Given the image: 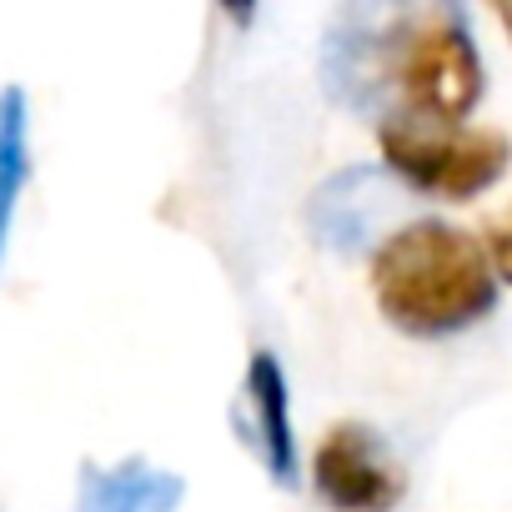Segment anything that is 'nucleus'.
Listing matches in <instances>:
<instances>
[{"mask_svg": "<svg viewBox=\"0 0 512 512\" xmlns=\"http://www.w3.org/2000/svg\"><path fill=\"white\" fill-rule=\"evenodd\" d=\"M317 497L337 512H392L402 502V467L367 422H337L312 457Z\"/></svg>", "mask_w": 512, "mask_h": 512, "instance_id": "5", "label": "nucleus"}, {"mask_svg": "<svg viewBox=\"0 0 512 512\" xmlns=\"http://www.w3.org/2000/svg\"><path fill=\"white\" fill-rule=\"evenodd\" d=\"M412 191L387 171V166H347L337 176H327L312 201H307V226L312 236L337 251V256H362V251H377L397 226V206L407 201Z\"/></svg>", "mask_w": 512, "mask_h": 512, "instance_id": "4", "label": "nucleus"}, {"mask_svg": "<svg viewBox=\"0 0 512 512\" xmlns=\"http://www.w3.org/2000/svg\"><path fill=\"white\" fill-rule=\"evenodd\" d=\"M382 166L412 191L437 201H472L512 166V141L467 121H392L377 126Z\"/></svg>", "mask_w": 512, "mask_h": 512, "instance_id": "3", "label": "nucleus"}, {"mask_svg": "<svg viewBox=\"0 0 512 512\" xmlns=\"http://www.w3.org/2000/svg\"><path fill=\"white\" fill-rule=\"evenodd\" d=\"M497 272L477 231L417 216L372 251V292L382 317L407 337H457L492 317Z\"/></svg>", "mask_w": 512, "mask_h": 512, "instance_id": "2", "label": "nucleus"}, {"mask_svg": "<svg viewBox=\"0 0 512 512\" xmlns=\"http://www.w3.org/2000/svg\"><path fill=\"white\" fill-rule=\"evenodd\" d=\"M492 6V16L502 21V31H507V41H512V0H487Z\"/></svg>", "mask_w": 512, "mask_h": 512, "instance_id": "11", "label": "nucleus"}, {"mask_svg": "<svg viewBox=\"0 0 512 512\" xmlns=\"http://www.w3.org/2000/svg\"><path fill=\"white\" fill-rule=\"evenodd\" d=\"M26 181H31V101L21 86H6L0 91V272H6L11 226Z\"/></svg>", "mask_w": 512, "mask_h": 512, "instance_id": "8", "label": "nucleus"}, {"mask_svg": "<svg viewBox=\"0 0 512 512\" xmlns=\"http://www.w3.org/2000/svg\"><path fill=\"white\" fill-rule=\"evenodd\" d=\"M181 497H186V482L141 457H126L111 467L86 462L76 482V512H176Z\"/></svg>", "mask_w": 512, "mask_h": 512, "instance_id": "7", "label": "nucleus"}, {"mask_svg": "<svg viewBox=\"0 0 512 512\" xmlns=\"http://www.w3.org/2000/svg\"><path fill=\"white\" fill-rule=\"evenodd\" d=\"M231 427L277 487H297V427H292V397L277 352H251L241 397L231 407Z\"/></svg>", "mask_w": 512, "mask_h": 512, "instance_id": "6", "label": "nucleus"}, {"mask_svg": "<svg viewBox=\"0 0 512 512\" xmlns=\"http://www.w3.org/2000/svg\"><path fill=\"white\" fill-rule=\"evenodd\" d=\"M317 81L332 106L377 126L467 121L487 86L467 0H337Z\"/></svg>", "mask_w": 512, "mask_h": 512, "instance_id": "1", "label": "nucleus"}, {"mask_svg": "<svg viewBox=\"0 0 512 512\" xmlns=\"http://www.w3.org/2000/svg\"><path fill=\"white\" fill-rule=\"evenodd\" d=\"M216 6H221L236 26H251V16H256V0H216Z\"/></svg>", "mask_w": 512, "mask_h": 512, "instance_id": "10", "label": "nucleus"}, {"mask_svg": "<svg viewBox=\"0 0 512 512\" xmlns=\"http://www.w3.org/2000/svg\"><path fill=\"white\" fill-rule=\"evenodd\" d=\"M482 246H487V262H492L497 282H507V287H512V211H502V216H492V221H487Z\"/></svg>", "mask_w": 512, "mask_h": 512, "instance_id": "9", "label": "nucleus"}]
</instances>
